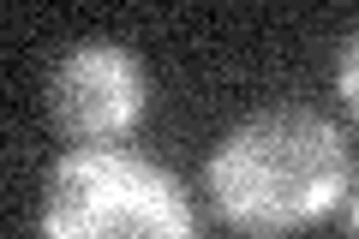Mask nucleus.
I'll list each match as a JSON object with an SVG mask.
<instances>
[{"mask_svg":"<svg viewBox=\"0 0 359 239\" xmlns=\"http://www.w3.org/2000/svg\"><path fill=\"white\" fill-rule=\"evenodd\" d=\"M335 84H341L347 108L359 114V30H353V36H347V48H341V66H335Z\"/></svg>","mask_w":359,"mask_h":239,"instance_id":"obj_4","label":"nucleus"},{"mask_svg":"<svg viewBox=\"0 0 359 239\" xmlns=\"http://www.w3.org/2000/svg\"><path fill=\"white\" fill-rule=\"evenodd\" d=\"M347 144L311 108L252 114L216 144L204 186L216 215L245 239H282L323 221L347 191Z\"/></svg>","mask_w":359,"mask_h":239,"instance_id":"obj_1","label":"nucleus"},{"mask_svg":"<svg viewBox=\"0 0 359 239\" xmlns=\"http://www.w3.org/2000/svg\"><path fill=\"white\" fill-rule=\"evenodd\" d=\"M54 126L78 144H114L144 114V66L120 42H78L48 78Z\"/></svg>","mask_w":359,"mask_h":239,"instance_id":"obj_3","label":"nucleus"},{"mask_svg":"<svg viewBox=\"0 0 359 239\" xmlns=\"http://www.w3.org/2000/svg\"><path fill=\"white\" fill-rule=\"evenodd\" d=\"M42 239H198L192 198L126 144H72L48 168Z\"/></svg>","mask_w":359,"mask_h":239,"instance_id":"obj_2","label":"nucleus"},{"mask_svg":"<svg viewBox=\"0 0 359 239\" xmlns=\"http://www.w3.org/2000/svg\"><path fill=\"white\" fill-rule=\"evenodd\" d=\"M353 239H359V198H353Z\"/></svg>","mask_w":359,"mask_h":239,"instance_id":"obj_5","label":"nucleus"}]
</instances>
